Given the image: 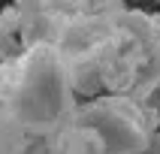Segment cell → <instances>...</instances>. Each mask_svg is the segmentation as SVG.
<instances>
[{
	"label": "cell",
	"instance_id": "cell-1",
	"mask_svg": "<svg viewBox=\"0 0 160 154\" xmlns=\"http://www.w3.org/2000/svg\"><path fill=\"white\" fill-rule=\"evenodd\" d=\"M103 112H106L109 124H121V127H109V130L115 133V142H118V139L124 142L127 133L133 136V139H139V124H133V121H130V115L124 112V106H121V103H112L109 109L103 106ZM63 133L70 136V139H76V142H85V139H88V142H94L97 148H106V127H103V130H91V127H85V130H82V127H70V130H63Z\"/></svg>",
	"mask_w": 160,
	"mask_h": 154
}]
</instances>
